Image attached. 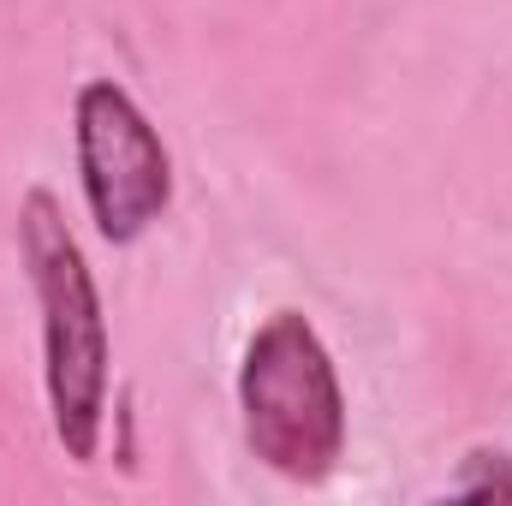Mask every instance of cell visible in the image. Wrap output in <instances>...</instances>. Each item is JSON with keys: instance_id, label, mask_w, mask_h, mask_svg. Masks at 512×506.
<instances>
[{"instance_id": "cell-1", "label": "cell", "mask_w": 512, "mask_h": 506, "mask_svg": "<svg viewBox=\"0 0 512 506\" xmlns=\"http://www.w3.org/2000/svg\"><path fill=\"white\" fill-rule=\"evenodd\" d=\"M18 251L42 310V387H48V423L72 465H90L102 453L108 423V316L96 274L78 251L54 191H30L18 209Z\"/></svg>"}, {"instance_id": "cell-2", "label": "cell", "mask_w": 512, "mask_h": 506, "mask_svg": "<svg viewBox=\"0 0 512 506\" xmlns=\"http://www.w3.org/2000/svg\"><path fill=\"white\" fill-rule=\"evenodd\" d=\"M251 453L286 483H328L346 459V387L304 310H274L239 358Z\"/></svg>"}, {"instance_id": "cell-3", "label": "cell", "mask_w": 512, "mask_h": 506, "mask_svg": "<svg viewBox=\"0 0 512 506\" xmlns=\"http://www.w3.org/2000/svg\"><path fill=\"white\" fill-rule=\"evenodd\" d=\"M78 191L108 245H137L173 209V155L126 84L90 78L72 96Z\"/></svg>"}, {"instance_id": "cell-4", "label": "cell", "mask_w": 512, "mask_h": 506, "mask_svg": "<svg viewBox=\"0 0 512 506\" xmlns=\"http://www.w3.org/2000/svg\"><path fill=\"white\" fill-rule=\"evenodd\" d=\"M447 495H459V501H512V453H489V447L465 453Z\"/></svg>"}]
</instances>
